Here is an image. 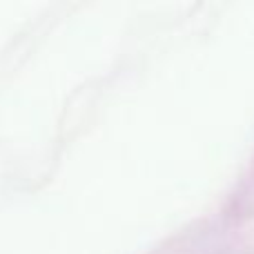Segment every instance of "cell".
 Instances as JSON below:
<instances>
[]
</instances>
